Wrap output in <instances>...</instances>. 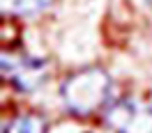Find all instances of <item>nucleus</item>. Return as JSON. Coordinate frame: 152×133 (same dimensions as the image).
Returning a JSON list of instances; mask_svg holds the SVG:
<instances>
[{"instance_id": "nucleus-1", "label": "nucleus", "mask_w": 152, "mask_h": 133, "mask_svg": "<svg viewBox=\"0 0 152 133\" xmlns=\"http://www.w3.org/2000/svg\"><path fill=\"white\" fill-rule=\"evenodd\" d=\"M60 99L72 115L90 117L113 101V78L102 66H86L62 80Z\"/></svg>"}, {"instance_id": "nucleus-2", "label": "nucleus", "mask_w": 152, "mask_h": 133, "mask_svg": "<svg viewBox=\"0 0 152 133\" xmlns=\"http://www.w3.org/2000/svg\"><path fill=\"white\" fill-rule=\"evenodd\" d=\"M106 124L115 133H152V106L143 99H115L104 110Z\"/></svg>"}, {"instance_id": "nucleus-3", "label": "nucleus", "mask_w": 152, "mask_h": 133, "mask_svg": "<svg viewBox=\"0 0 152 133\" xmlns=\"http://www.w3.org/2000/svg\"><path fill=\"white\" fill-rule=\"evenodd\" d=\"M2 76L19 92H32L46 78V62L35 55H2Z\"/></svg>"}, {"instance_id": "nucleus-4", "label": "nucleus", "mask_w": 152, "mask_h": 133, "mask_svg": "<svg viewBox=\"0 0 152 133\" xmlns=\"http://www.w3.org/2000/svg\"><path fill=\"white\" fill-rule=\"evenodd\" d=\"M56 0H2V14L10 16H35L48 12Z\"/></svg>"}, {"instance_id": "nucleus-5", "label": "nucleus", "mask_w": 152, "mask_h": 133, "mask_svg": "<svg viewBox=\"0 0 152 133\" xmlns=\"http://www.w3.org/2000/svg\"><path fill=\"white\" fill-rule=\"evenodd\" d=\"M2 133H46V119L32 113H23L2 124Z\"/></svg>"}]
</instances>
